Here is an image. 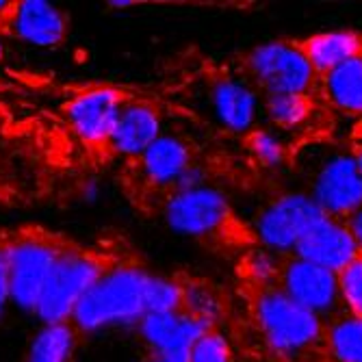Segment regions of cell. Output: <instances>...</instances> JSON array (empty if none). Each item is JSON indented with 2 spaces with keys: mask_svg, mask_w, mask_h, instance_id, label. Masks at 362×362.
<instances>
[{
  "mask_svg": "<svg viewBox=\"0 0 362 362\" xmlns=\"http://www.w3.org/2000/svg\"><path fill=\"white\" fill-rule=\"evenodd\" d=\"M152 274L137 262L115 260L76 304L70 323L81 334H89L117 323H139L146 310V291Z\"/></svg>",
  "mask_w": 362,
  "mask_h": 362,
  "instance_id": "cell-1",
  "label": "cell"
},
{
  "mask_svg": "<svg viewBox=\"0 0 362 362\" xmlns=\"http://www.w3.org/2000/svg\"><path fill=\"white\" fill-rule=\"evenodd\" d=\"M113 262L115 258H111L109 254L78 245L68 239L50 269V276L35 306V315L46 325L70 321L76 304Z\"/></svg>",
  "mask_w": 362,
  "mask_h": 362,
  "instance_id": "cell-2",
  "label": "cell"
},
{
  "mask_svg": "<svg viewBox=\"0 0 362 362\" xmlns=\"http://www.w3.org/2000/svg\"><path fill=\"white\" fill-rule=\"evenodd\" d=\"M65 241V237L40 226H24L7 233L11 302L35 313L44 284Z\"/></svg>",
  "mask_w": 362,
  "mask_h": 362,
  "instance_id": "cell-3",
  "label": "cell"
},
{
  "mask_svg": "<svg viewBox=\"0 0 362 362\" xmlns=\"http://www.w3.org/2000/svg\"><path fill=\"white\" fill-rule=\"evenodd\" d=\"M256 319L262 337L278 354H298L321 339V319L295 304L282 288L260 291L256 300Z\"/></svg>",
  "mask_w": 362,
  "mask_h": 362,
  "instance_id": "cell-4",
  "label": "cell"
},
{
  "mask_svg": "<svg viewBox=\"0 0 362 362\" xmlns=\"http://www.w3.org/2000/svg\"><path fill=\"white\" fill-rule=\"evenodd\" d=\"M327 215L306 193H286L256 217V235L269 252H288Z\"/></svg>",
  "mask_w": 362,
  "mask_h": 362,
  "instance_id": "cell-5",
  "label": "cell"
},
{
  "mask_svg": "<svg viewBox=\"0 0 362 362\" xmlns=\"http://www.w3.org/2000/svg\"><path fill=\"white\" fill-rule=\"evenodd\" d=\"M163 217L178 235L209 239L226 228L230 204L219 189L204 185L187 191H172L163 202Z\"/></svg>",
  "mask_w": 362,
  "mask_h": 362,
  "instance_id": "cell-6",
  "label": "cell"
},
{
  "mask_svg": "<svg viewBox=\"0 0 362 362\" xmlns=\"http://www.w3.org/2000/svg\"><path fill=\"white\" fill-rule=\"evenodd\" d=\"M252 76L272 93H300L306 95V89L313 85L315 70L306 59L302 46L286 42L262 44L252 50L247 57Z\"/></svg>",
  "mask_w": 362,
  "mask_h": 362,
  "instance_id": "cell-7",
  "label": "cell"
},
{
  "mask_svg": "<svg viewBox=\"0 0 362 362\" xmlns=\"http://www.w3.org/2000/svg\"><path fill=\"white\" fill-rule=\"evenodd\" d=\"M70 33V18L46 0H9L0 16V37L37 48H57Z\"/></svg>",
  "mask_w": 362,
  "mask_h": 362,
  "instance_id": "cell-8",
  "label": "cell"
},
{
  "mask_svg": "<svg viewBox=\"0 0 362 362\" xmlns=\"http://www.w3.org/2000/svg\"><path fill=\"white\" fill-rule=\"evenodd\" d=\"M124 91L107 85L89 87L76 93L65 107V117L74 133L89 146L100 148L109 144L117 117L128 103Z\"/></svg>",
  "mask_w": 362,
  "mask_h": 362,
  "instance_id": "cell-9",
  "label": "cell"
},
{
  "mask_svg": "<svg viewBox=\"0 0 362 362\" xmlns=\"http://www.w3.org/2000/svg\"><path fill=\"white\" fill-rule=\"evenodd\" d=\"M310 197L325 215L345 217L362 206V176L351 154H330L313 178Z\"/></svg>",
  "mask_w": 362,
  "mask_h": 362,
  "instance_id": "cell-10",
  "label": "cell"
},
{
  "mask_svg": "<svg viewBox=\"0 0 362 362\" xmlns=\"http://www.w3.org/2000/svg\"><path fill=\"white\" fill-rule=\"evenodd\" d=\"M282 274V291L288 298L315 313L317 317L323 313H332L339 304V278L308 260L295 258L280 272Z\"/></svg>",
  "mask_w": 362,
  "mask_h": 362,
  "instance_id": "cell-11",
  "label": "cell"
},
{
  "mask_svg": "<svg viewBox=\"0 0 362 362\" xmlns=\"http://www.w3.org/2000/svg\"><path fill=\"white\" fill-rule=\"evenodd\" d=\"M295 254L313 265L341 274L354 258L360 256V250L347 223L334 217H325L298 243Z\"/></svg>",
  "mask_w": 362,
  "mask_h": 362,
  "instance_id": "cell-12",
  "label": "cell"
},
{
  "mask_svg": "<svg viewBox=\"0 0 362 362\" xmlns=\"http://www.w3.org/2000/svg\"><path fill=\"white\" fill-rule=\"evenodd\" d=\"M163 135L160 113L154 105L128 98L111 133L107 150L128 160L144 154Z\"/></svg>",
  "mask_w": 362,
  "mask_h": 362,
  "instance_id": "cell-13",
  "label": "cell"
},
{
  "mask_svg": "<svg viewBox=\"0 0 362 362\" xmlns=\"http://www.w3.org/2000/svg\"><path fill=\"white\" fill-rule=\"evenodd\" d=\"M137 172V178L146 182L148 189H170L174 191L180 176L193 165L191 148L176 135H160L144 154L130 160Z\"/></svg>",
  "mask_w": 362,
  "mask_h": 362,
  "instance_id": "cell-14",
  "label": "cell"
},
{
  "mask_svg": "<svg viewBox=\"0 0 362 362\" xmlns=\"http://www.w3.org/2000/svg\"><path fill=\"white\" fill-rule=\"evenodd\" d=\"M137 327L141 339L150 347V354L189 351L197 339L211 330L209 323L187 315L185 310L146 315Z\"/></svg>",
  "mask_w": 362,
  "mask_h": 362,
  "instance_id": "cell-15",
  "label": "cell"
},
{
  "mask_svg": "<svg viewBox=\"0 0 362 362\" xmlns=\"http://www.w3.org/2000/svg\"><path fill=\"white\" fill-rule=\"evenodd\" d=\"M211 107L221 126L233 133H243L252 128L258 113L256 91L237 78H219L211 87Z\"/></svg>",
  "mask_w": 362,
  "mask_h": 362,
  "instance_id": "cell-16",
  "label": "cell"
},
{
  "mask_svg": "<svg viewBox=\"0 0 362 362\" xmlns=\"http://www.w3.org/2000/svg\"><path fill=\"white\" fill-rule=\"evenodd\" d=\"M362 40L356 35L354 30H327L313 35L304 42L302 50L306 59L310 61L315 72H332L345 61L360 57Z\"/></svg>",
  "mask_w": 362,
  "mask_h": 362,
  "instance_id": "cell-17",
  "label": "cell"
},
{
  "mask_svg": "<svg viewBox=\"0 0 362 362\" xmlns=\"http://www.w3.org/2000/svg\"><path fill=\"white\" fill-rule=\"evenodd\" d=\"M78 332L70 321L44 325L33 339L24 362H70L76 349Z\"/></svg>",
  "mask_w": 362,
  "mask_h": 362,
  "instance_id": "cell-18",
  "label": "cell"
},
{
  "mask_svg": "<svg viewBox=\"0 0 362 362\" xmlns=\"http://www.w3.org/2000/svg\"><path fill=\"white\" fill-rule=\"evenodd\" d=\"M325 91L339 109L362 113V57H354L327 72Z\"/></svg>",
  "mask_w": 362,
  "mask_h": 362,
  "instance_id": "cell-19",
  "label": "cell"
},
{
  "mask_svg": "<svg viewBox=\"0 0 362 362\" xmlns=\"http://www.w3.org/2000/svg\"><path fill=\"white\" fill-rule=\"evenodd\" d=\"M327 347L339 362H362V317L337 319L327 330Z\"/></svg>",
  "mask_w": 362,
  "mask_h": 362,
  "instance_id": "cell-20",
  "label": "cell"
},
{
  "mask_svg": "<svg viewBox=\"0 0 362 362\" xmlns=\"http://www.w3.org/2000/svg\"><path fill=\"white\" fill-rule=\"evenodd\" d=\"M310 111V103L306 95L300 93H272L265 100L267 117L280 128L300 126Z\"/></svg>",
  "mask_w": 362,
  "mask_h": 362,
  "instance_id": "cell-21",
  "label": "cell"
},
{
  "mask_svg": "<svg viewBox=\"0 0 362 362\" xmlns=\"http://www.w3.org/2000/svg\"><path fill=\"white\" fill-rule=\"evenodd\" d=\"M146 310L148 315L182 310V282L152 274L146 291Z\"/></svg>",
  "mask_w": 362,
  "mask_h": 362,
  "instance_id": "cell-22",
  "label": "cell"
},
{
  "mask_svg": "<svg viewBox=\"0 0 362 362\" xmlns=\"http://www.w3.org/2000/svg\"><path fill=\"white\" fill-rule=\"evenodd\" d=\"M182 310L195 319L213 325V321L219 317L221 306L213 288H209L206 284L189 282L182 284Z\"/></svg>",
  "mask_w": 362,
  "mask_h": 362,
  "instance_id": "cell-23",
  "label": "cell"
},
{
  "mask_svg": "<svg viewBox=\"0 0 362 362\" xmlns=\"http://www.w3.org/2000/svg\"><path fill=\"white\" fill-rule=\"evenodd\" d=\"M337 278L339 298L345 302L351 315L362 317V254L354 258L341 274H337Z\"/></svg>",
  "mask_w": 362,
  "mask_h": 362,
  "instance_id": "cell-24",
  "label": "cell"
},
{
  "mask_svg": "<svg viewBox=\"0 0 362 362\" xmlns=\"http://www.w3.org/2000/svg\"><path fill=\"white\" fill-rule=\"evenodd\" d=\"M189 362H233L228 341L217 330L204 332L189 349Z\"/></svg>",
  "mask_w": 362,
  "mask_h": 362,
  "instance_id": "cell-25",
  "label": "cell"
},
{
  "mask_svg": "<svg viewBox=\"0 0 362 362\" xmlns=\"http://www.w3.org/2000/svg\"><path fill=\"white\" fill-rule=\"evenodd\" d=\"M250 150L256 156V160L262 163L265 168H278L284 160V146L269 130H256V133H252Z\"/></svg>",
  "mask_w": 362,
  "mask_h": 362,
  "instance_id": "cell-26",
  "label": "cell"
},
{
  "mask_svg": "<svg viewBox=\"0 0 362 362\" xmlns=\"http://www.w3.org/2000/svg\"><path fill=\"white\" fill-rule=\"evenodd\" d=\"M245 272L260 284L274 282L276 276H280V262L274 252L269 250H254L245 260Z\"/></svg>",
  "mask_w": 362,
  "mask_h": 362,
  "instance_id": "cell-27",
  "label": "cell"
},
{
  "mask_svg": "<svg viewBox=\"0 0 362 362\" xmlns=\"http://www.w3.org/2000/svg\"><path fill=\"white\" fill-rule=\"evenodd\" d=\"M11 302L9 291V252H7V233H0V315Z\"/></svg>",
  "mask_w": 362,
  "mask_h": 362,
  "instance_id": "cell-28",
  "label": "cell"
},
{
  "mask_svg": "<svg viewBox=\"0 0 362 362\" xmlns=\"http://www.w3.org/2000/svg\"><path fill=\"white\" fill-rule=\"evenodd\" d=\"M347 228H349V233L354 235V239H356V243H358V250H360V254H362V206H360L356 213L349 215Z\"/></svg>",
  "mask_w": 362,
  "mask_h": 362,
  "instance_id": "cell-29",
  "label": "cell"
},
{
  "mask_svg": "<svg viewBox=\"0 0 362 362\" xmlns=\"http://www.w3.org/2000/svg\"><path fill=\"white\" fill-rule=\"evenodd\" d=\"M148 362H189V351H165V354H150Z\"/></svg>",
  "mask_w": 362,
  "mask_h": 362,
  "instance_id": "cell-30",
  "label": "cell"
},
{
  "mask_svg": "<svg viewBox=\"0 0 362 362\" xmlns=\"http://www.w3.org/2000/svg\"><path fill=\"white\" fill-rule=\"evenodd\" d=\"M3 57H5V46H3V40H0V61H3Z\"/></svg>",
  "mask_w": 362,
  "mask_h": 362,
  "instance_id": "cell-31",
  "label": "cell"
}]
</instances>
